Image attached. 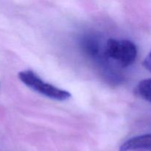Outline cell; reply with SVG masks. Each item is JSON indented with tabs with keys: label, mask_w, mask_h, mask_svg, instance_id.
I'll list each match as a JSON object with an SVG mask.
<instances>
[{
	"label": "cell",
	"mask_w": 151,
	"mask_h": 151,
	"mask_svg": "<svg viewBox=\"0 0 151 151\" xmlns=\"http://www.w3.org/2000/svg\"><path fill=\"white\" fill-rule=\"evenodd\" d=\"M103 53L107 58L116 62L121 67H127L137 59V47L129 40L111 38L106 41Z\"/></svg>",
	"instance_id": "1"
},
{
	"label": "cell",
	"mask_w": 151,
	"mask_h": 151,
	"mask_svg": "<svg viewBox=\"0 0 151 151\" xmlns=\"http://www.w3.org/2000/svg\"><path fill=\"white\" fill-rule=\"evenodd\" d=\"M19 78L28 88L52 100L64 101L71 97V94L69 91L44 82L32 70L20 72L19 73Z\"/></svg>",
	"instance_id": "2"
},
{
	"label": "cell",
	"mask_w": 151,
	"mask_h": 151,
	"mask_svg": "<svg viewBox=\"0 0 151 151\" xmlns=\"http://www.w3.org/2000/svg\"><path fill=\"white\" fill-rule=\"evenodd\" d=\"M119 151H151V134L132 137L124 142Z\"/></svg>",
	"instance_id": "3"
},
{
	"label": "cell",
	"mask_w": 151,
	"mask_h": 151,
	"mask_svg": "<svg viewBox=\"0 0 151 151\" xmlns=\"http://www.w3.org/2000/svg\"><path fill=\"white\" fill-rule=\"evenodd\" d=\"M135 93L139 97L151 103V78L140 81L135 88Z\"/></svg>",
	"instance_id": "4"
},
{
	"label": "cell",
	"mask_w": 151,
	"mask_h": 151,
	"mask_svg": "<svg viewBox=\"0 0 151 151\" xmlns=\"http://www.w3.org/2000/svg\"><path fill=\"white\" fill-rule=\"evenodd\" d=\"M143 66L151 73V50L143 61Z\"/></svg>",
	"instance_id": "5"
}]
</instances>
